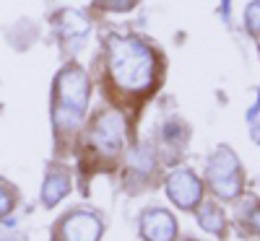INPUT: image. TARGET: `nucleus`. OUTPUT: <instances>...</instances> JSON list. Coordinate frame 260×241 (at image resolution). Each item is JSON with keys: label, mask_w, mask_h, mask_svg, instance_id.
<instances>
[{"label": "nucleus", "mask_w": 260, "mask_h": 241, "mask_svg": "<svg viewBox=\"0 0 260 241\" xmlns=\"http://www.w3.org/2000/svg\"><path fill=\"white\" fill-rule=\"evenodd\" d=\"M156 60L143 42L138 39H110V75L117 89L127 94H143L154 83Z\"/></svg>", "instance_id": "nucleus-1"}, {"label": "nucleus", "mask_w": 260, "mask_h": 241, "mask_svg": "<svg viewBox=\"0 0 260 241\" xmlns=\"http://www.w3.org/2000/svg\"><path fill=\"white\" fill-rule=\"evenodd\" d=\"M86 101H89V81H86L83 70L65 68L55 83V122H57V127L73 130L86 112Z\"/></svg>", "instance_id": "nucleus-2"}, {"label": "nucleus", "mask_w": 260, "mask_h": 241, "mask_svg": "<svg viewBox=\"0 0 260 241\" xmlns=\"http://www.w3.org/2000/svg\"><path fill=\"white\" fill-rule=\"evenodd\" d=\"M208 179L219 197L229 200V197L240 192V161H237V156L229 148L216 150V156L211 158V166H208Z\"/></svg>", "instance_id": "nucleus-3"}, {"label": "nucleus", "mask_w": 260, "mask_h": 241, "mask_svg": "<svg viewBox=\"0 0 260 241\" xmlns=\"http://www.w3.org/2000/svg\"><path fill=\"white\" fill-rule=\"evenodd\" d=\"M122 143H125V122L115 109H110V112H104L96 119L91 130V145L102 156H117Z\"/></svg>", "instance_id": "nucleus-4"}, {"label": "nucleus", "mask_w": 260, "mask_h": 241, "mask_svg": "<svg viewBox=\"0 0 260 241\" xmlns=\"http://www.w3.org/2000/svg\"><path fill=\"white\" fill-rule=\"evenodd\" d=\"M167 192L180 208H192V205H198V200H201V182L195 179L190 171L180 169V171H175L169 177Z\"/></svg>", "instance_id": "nucleus-5"}, {"label": "nucleus", "mask_w": 260, "mask_h": 241, "mask_svg": "<svg viewBox=\"0 0 260 241\" xmlns=\"http://www.w3.org/2000/svg\"><path fill=\"white\" fill-rule=\"evenodd\" d=\"M102 233V223L89 213H76L62 223L65 241H96Z\"/></svg>", "instance_id": "nucleus-6"}, {"label": "nucleus", "mask_w": 260, "mask_h": 241, "mask_svg": "<svg viewBox=\"0 0 260 241\" xmlns=\"http://www.w3.org/2000/svg\"><path fill=\"white\" fill-rule=\"evenodd\" d=\"M141 226H143V233L148 241H172L175 238V231H177L175 218L164 210H148L143 215Z\"/></svg>", "instance_id": "nucleus-7"}, {"label": "nucleus", "mask_w": 260, "mask_h": 241, "mask_svg": "<svg viewBox=\"0 0 260 241\" xmlns=\"http://www.w3.org/2000/svg\"><path fill=\"white\" fill-rule=\"evenodd\" d=\"M57 26L68 42H78V39L86 36V31H89V21H86L78 11H62L57 16Z\"/></svg>", "instance_id": "nucleus-8"}, {"label": "nucleus", "mask_w": 260, "mask_h": 241, "mask_svg": "<svg viewBox=\"0 0 260 241\" xmlns=\"http://www.w3.org/2000/svg\"><path fill=\"white\" fill-rule=\"evenodd\" d=\"M71 187V179H68V174H62V171H55L52 177L45 182V192H42V200H45L47 205H55L60 197L68 192Z\"/></svg>", "instance_id": "nucleus-9"}, {"label": "nucleus", "mask_w": 260, "mask_h": 241, "mask_svg": "<svg viewBox=\"0 0 260 241\" xmlns=\"http://www.w3.org/2000/svg\"><path fill=\"white\" fill-rule=\"evenodd\" d=\"M198 221L206 231H221L224 228V218L219 213V208H213V205H206L201 213H198Z\"/></svg>", "instance_id": "nucleus-10"}, {"label": "nucleus", "mask_w": 260, "mask_h": 241, "mask_svg": "<svg viewBox=\"0 0 260 241\" xmlns=\"http://www.w3.org/2000/svg\"><path fill=\"white\" fill-rule=\"evenodd\" d=\"M247 26H250V31L260 34V0L247 8Z\"/></svg>", "instance_id": "nucleus-11"}, {"label": "nucleus", "mask_w": 260, "mask_h": 241, "mask_svg": "<svg viewBox=\"0 0 260 241\" xmlns=\"http://www.w3.org/2000/svg\"><path fill=\"white\" fill-rule=\"evenodd\" d=\"M250 122H252V138L260 143V101H257V106L250 112Z\"/></svg>", "instance_id": "nucleus-12"}, {"label": "nucleus", "mask_w": 260, "mask_h": 241, "mask_svg": "<svg viewBox=\"0 0 260 241\" xmlns=\"http://www.w3.org/2000/svg\"><path fill=\"white\" fill-rule=\"evenodd\" d=\"M136 3V0H104V8H115V11H125V8H130V6H133Z\"/></svg>", "instance_id": "nucleus-13"}, {"label": "nucleus", "mask_w": 260, "mask_h": 241, "mask_svg": "<svg viewBox=\"0 0 260 241\" xmlns=\"http://www.w3.org/2000/svg\"><path fill=\"white\" fill-rule=\"evenodd\" d=\"M8 208H11V194H8L3 187H0V215L8 213Z\"/></svg>", "instance_id": "nucleus-14"}, {"label": "nucleus", "mask_w": 260, "mask_h": 241, "mask_svg": "<svg viewBox=\"0 0 260 241\" xmlns=\"http://www.w3.org/2000/svg\"><path fill=\"white\" fill-rule=\"evenodd\" d=\"M252 223L260 228V210H255V213H252Z\"/></svg>", "instance_id": "nucleus-15"}]
</instances>
